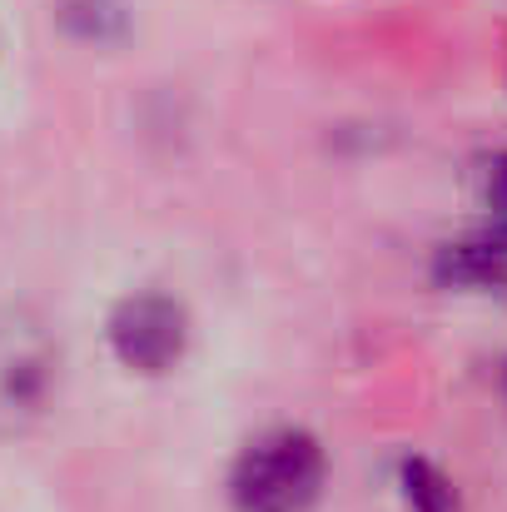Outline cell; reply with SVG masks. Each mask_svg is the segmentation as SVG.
Here are the masks:
<instances>
[{
	"instance_id": "obj_1",
	"label": "cell",
	"mask_w": 507,
	"mask_h": 512,
	"mask_svg": "<svg viewBox=\"0 0 507 512\" xmlns=\"http://www.w3.org/2000/svg\"><path fill=\"white\" fill-rule=\"evenodd\" d=\"M324 488V453L309 433H264L234 468V503L244 512H309Z\"/></svg>"
},
{
	"instance_id": "obj_2",
	"label": "cell",
	"mask_w": 507,
	"mask_h": 512,
	"mask_svg": "<svg viewBox=\"0 0 507 512\" xmlns=\"http://www.w3.org/2000/svg\"><path fill=\"white\" fill-rule=\"evenodd\" d=\"M55 383V348L25 314H0V428H20L40 413Z\"/></svg>"
},
{
	"instance_id": "obj_3",
	"label": "cell",
	"mask_w": 507,
	"mask_h": 512,
	"mask_svg": "<svg viewBox=\"0 0 507 512\" xmlns=\"http://www.w3.org/2000/svg\"><path fill=\"white\" fill-rule=\"evenodd\" d=\"M110 339L130 368L160 373L184 353V314H179V304H169L160 294L125 299L115 324H110Z\"/></svg>"
},
{
	"instance_id": "obj_4",
	"label": "cell",
	"mask_w": 507,
	"mask_h": 512,
	"mask_svg": "<svg viewBox=\"0 0 507 512\" xmlns=\"http://www.w3.org/2000/svg\"><path fill=\"white\" fill-rule=\"evenodd\" d=\"M438 279L468 284V289H507V229L448 244L438 254Z\"/></svg>"
},
{
	"instance_id": "obj_5",
	"label": "cell",
	"mask_w": 507,
	"mask_h": 512,
	"mask_svg": "<svg viewBox=\"0 0 507 512\" xmlns=\"http://www.w3.org/2000/svg\"><path fill=\"white\" fill-rule=\"evenodd\" d=\"M403 488H408L413 512H453V488H448V478H443L433 463H423V458H413V463L403 468Z\"/></svg>"
},
{
	"instance_id": "obj_6",
	"label": "cell",
	"mask_w": 507,
	"mask_h": 512,
	"mask_svg": "<svg viewBox=\"0 0 507 512\" xmlns=\"http://www.w3.org/2000/svg\"><path fill=\"white\" fill-rule=\"evenodd\" d=\"M488 199H493V204L507 214V155L493 165V170H488Z\"/></svg>"
}]
</instances>
